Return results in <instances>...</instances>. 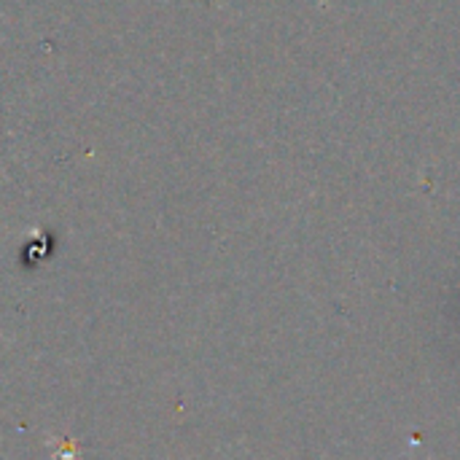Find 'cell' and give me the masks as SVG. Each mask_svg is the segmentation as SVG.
Segmentation results:
<instances>
[{
  "label": "cell",
  "instance_id": "1",
  "mask_svg": "<svg viewBox=\"0 0 460 460\" xmlns=\"http://www.w3.org/2000/svg\"><path fill=\"white\" fill-rule=\"evenodd\" d=\"M46 437V447H49V460H78L84 447L78 439L73 437H54V434H43Z\"/></svg>",
  "mask_w": 460,
  "mask_h": 460
}]
</instances>
